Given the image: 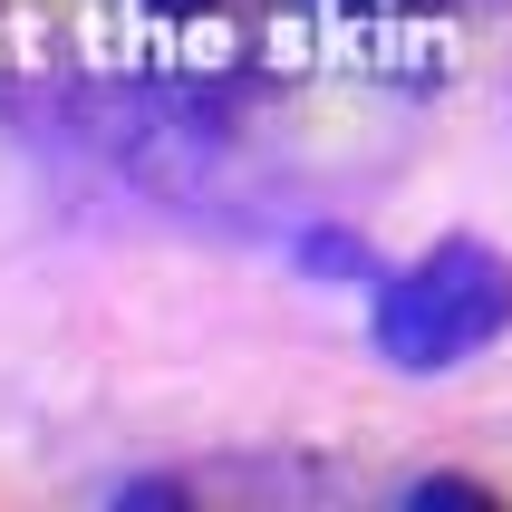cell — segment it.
<instances>
[{
	"instance_id": "obj_1",
	"label": "cell",
	"mask_w": 512,
	"mask_h": 512,
	"mask_svg": "<svg viewBox=\"0 0 512 512\" xmlns=\"http://www.w3.org/2000/svg\"><path fill=\"white\" fill-rule=\"evenodd\" d=\"M512 329V261L474 232L435 242L377 290V358L406 377H445Z\"/></svg>"
}]
</instances>
